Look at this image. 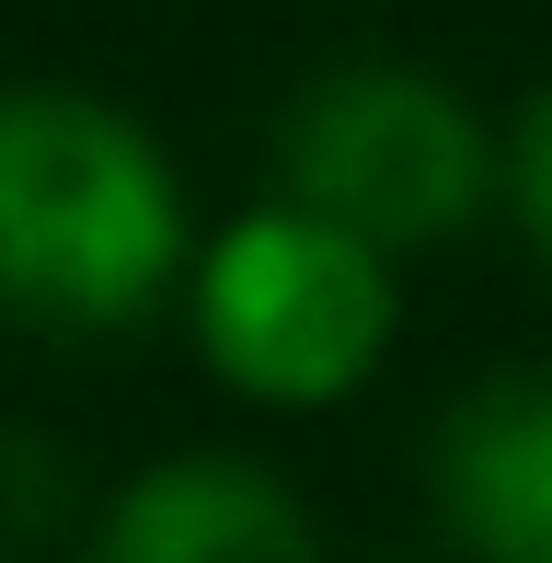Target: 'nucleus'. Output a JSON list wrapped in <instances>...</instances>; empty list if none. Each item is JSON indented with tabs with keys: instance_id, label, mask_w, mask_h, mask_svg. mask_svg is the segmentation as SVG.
<instances>
[{
	"instance_id": "f257e3e1",
	"label": "nucleus",
	"mask_w": 552,
	"mask_h": 563,
	"mask_svg": "<svg viewBox=\"0 0 552 563\" xmlns=\"http://www.w3.org/2000/svg\"><path fill=\"white\" fill-rule=\"evenodd\" d=\"M162 150L92 92H0V299L23 322H128L173 276Z\"/></svg>"
},
{
	"instance_id": "f03ea898",
	"label": "nucleus",
	"mask_w": 552,
	"mask_h": 563,
	"mask_svg": "<svg viewBox=\"0 0 552 563\" xmlns=\"http://www.w3.org/2000/svg\"><path fill=\"white\" fill-rule=\"evenodd\" d=\"M196 334H208L219 379H242L254 402H334L380 368L391 345V276L380 242L322 208H265L196 276Z\"/></svg>"
},
{
	"instance_id": "39448f33",
	"label": "nucleus",
	"mask_w": 552,
	"mask_h": 563,
	"mask_svg": "<svg viewBox=\"0 0 552 563\" xmlns=\"http://www.w3.org/2000/svg\"><path fill=\"white\" fill-rule=\"evenodd\" d=\"M104 563H311V529L254 460H162L115 495Z\"/></svg>"
},
{
	"instance_id": "423d86ee",
	"label": "nucleus",
	"mask_w": 552,
	"mask_h": 563,
	"mask_svg": "<svg viewBox=\"0 0 552 563\" xmlns=\"http://www.w3.org/2000/svg\"><path fill=\"white\" fill-rule=\"evenodd\" d=\"M518 196H530V219H541V242H552V104L530 115V139H518Z\"/></svg>"
},
{
	"instance_id": "7ed1b4c3",
	"label": "nucleus",
	"mask_w": 552,
	"mask_h": 563,
	"mask_svg": "<svg viewBox=\"0 0 552 563\" xmlns=\"http://www.w3.org/2000/svg\"><path fill=\"white\" fill-rule=\"evenodd\" d=\"M288 196L368 242H438L472 219L484 196V126L449 104L415 69H357V81H322L288 126Z\"/></svg>"
},
{
	"instance_id": "20e7f679",
	"label": "nucleus",
	"mask_w": 552,
	"mask_h": 563,
	"mask_svg": "<svg viewBox=\"0 0 552 563\" xmlns=\"http://www.w3.org/2000/svg\"><path fill=\"white\" fill-rule=\"evenodd\" d=\"M438 495L484 563H552V379H495L449 415Z\"/></svg>"
}]
</instances>
